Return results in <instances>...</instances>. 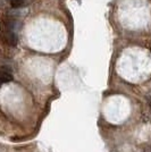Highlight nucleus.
<instances>
[{"instance_id":"1","label":"nucleus","mask_w":151,"mask_h":152,"mask_svg":"<svg viewBox=\"0 0 151 152\" xmlns=\"http://www.w3.org/2000/svg\"><path fill=\"white\" fill-rule=\"evenodd\" d=\"M5 41L9 45L15 47V45H17V35H16V33L14 31H10V30L8 32H6L5 33Z\"/></svg>"},{"instance_id":"2","label":"nucleus","mask_w":151,"mask_h":152,"mask_svg":"<svg viewBox=\"0 0 151 152\" xmlns=\"http://www.w3.org/2000/svg\"><path fill=\"white\" fill-rule=\"evenodd\" d=\"M13 81V76L12 74L7 73V72H4V70H0V83H8Z\"/></svg>"},{"instance_id":"3","label":"nucleus","mask_w":151,"mask_h":152,"mask_svg":"<svg viewBox=\"0 0 151 152\" xmlns=\"http://www.w3.org/2000/svg\"><path fill=\"white\" fill-rule=\"evenodd\" d=\"M25 1L26 0H12L10 4H12V6H13L14 8H17V7H21L22 5H24Z\"/></svg>"}]
</instances>
